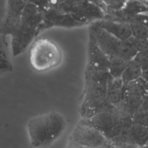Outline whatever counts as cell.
Instances as JSON below:
<instances>
[{
  "label": "cell",
  "instance_id": "obj_1",
  "mask_svg": "<svg viewBox=\"0 0 148 148\" xmlns=\"http://www.w3.org/2000/svg\"><path fill=\"white\" fill-rule=\"evenodd\" d=\"M66 122L60 113L52 110L31 118L27 124L29 143L34 148H46L64 132Z\"/></svg>",
  "mask_w": 148,
  "mask_h": 148
},
{
  "label": "cell",
  "instance_id": "obj_2",
  "mask_svg": "<svg viewBox=\"0 0 148 148\" xmlns=\"http://www.w3.org/2000/svg\"><path fill=\"white\" fill-rule=\"evenodd\" d=\"M42 21V11L36 5L27 2L23 9L20 23L14 32L12 39V50L14 56L22 53L38 34Z\"/></svg>",
  "mask_w": 148,
  "mask_h": 148
},
{
  "label": "cell",
  "instance_id": "obj_3",
  "mask_svg": "<svg viewBox=\"0 0 148 148\" xmlns=\"http://www.w3.org/2000/svg\"><path fill=\"white\" fill-rule=\"evenodd\" d=\"M62 60L59 49L47 40L39 41L32 48L29 62L32 68L37 72H46L58 66Z\"/></svg>",
  "mask_w": 148,
  "mask_h": 148
},
{
  "label": "cell",
  "instance_id": "obj_4",
  "mask_svg": "<svg viewBox=\"0 0 148 148\" xmlns=\"http://www.w3.org/2000/svg\"><path fill=\"white\" fill-rule=\"evenodd\" d=\"M69 136L77 144L88 148L111 145L110 141L95 128L79 121Z\"/></svg>",
  "mask_w": 148,
  "mask_h": 148
},
{
  "label": "cell",
  "instance_id": "obj_5",
  "mask_svg": "<svg viewBox=\"0 0 148 148\" xmlns=\"http://www.w3.org/2000/svg\"><path fill=\"white\" fill-rule=\"evenodd\" d=\"M99 47L109 57L119 56L124 41L114 36L92 23L90 28Z\"/></svg>",
  "mask_w": 148,
  "mask_h": 148
},
{
  "label": "cell",
  "instance_id": "obj_6",
  "mask_svg": "<svg viewBox=\"0 0 148 148\" xmlns=\"http://www.w3.org/2000/svg\"><path fill=\"white\" fill-rule=\"evenodd\" d=\"M121 116L120 110L116 108L111 111L96 114L90 118H82L79 122L95 128L106 138L114 126L120 120Z\"/></svg>",
  "mask_w": 148,
  "mask_h": 148
},
{
  "label": "cell",
  "instance_id": "obj_7",
  "mask_svg": "<svg viewBox=\"0 0 148 148\" xmlns=\"http://www.w3.org/2000/svg\"><path fill=\"white\" fill-rule=\"evenodd\" d=\"M26 3L24 0H8L6 17L1 29L2 33L11 35L14 33L20 23Z\"/></svg>",
  "mask_w": 148,
  "mask_h": 148
},
{
  "label": "cell",
  "instance_id": "obj_8",
  "mask_svg": "<svg viewBox=\"0 0 148 148\" xmlns=\"http://www.w3.org/2000/svg\"><path fill=\"white\" fill-rule=\"evenodd\" d=\"M71 14L83 25L91 21L94 23L103 17V10L90 1L79 5Z\"/></svg>",
  "mask_w": 148,
  "mask_h": 148
},
{
  "label": "cell",
  "instance_id": "obj_9",
  "mask_svg": "<svg viewBox=\"0 0 148 148\" xmlns=\"http://www.w3.org/2000/svg\"><path fill=\"white\" fill-rule=\"evenodd\" d=\"M87 64L95 68L108 70L109 57L99 47L91 32L89 33Z\"/></svg>",
  "mask_w": 148,
  "mask_h": 148
},
{
  "label": "cell",
  "instance_id": "obj_10",
  "mask_svg": "<svg viewBox=\"0 0 148 148\" xmlns=\"http://www.w3.org/2000/svg\"><path fill=\"white\" fill-rule=\"evenodd\" d=\"M94 23L123 41H125L132 36L129 23L108 18H102Z\"/></svg>",
  "mask_w": 148,
  "mask_h": 148
},
{
  "label": "cell",
  "instance_id": "obj_11",
  "mask_svg": "<svg viewBox=\"0 0 148 148\" xmlns=\"http://www.w3.org/2000/svg\"><path fill=\"white\" fill-rule=\"evenodd\" d=\"M125 87L121 78L113 79L109 84L106 98L116 108L121 107L124 95Z\"/></svg>",
  "mask_w": 148,
  "mask_h": 148
},
{
  "label": "cell",
  "instance_id": "obj_12",
  "mask_svg": "<svg viewBox=\"0 0 148 148\" xmlns=\"http://www.w3.org/2000/svg\"><path fill=\"white\" fill-rule=\"evenodd\" d=\"M142 73L143 69L140 64L132 59L128 62L120 78L125 87L129 83L142 77Z\"/></svg>",
  "mask_w": 148,
  "mask_h": 148
},
{
  "label": "cell",
  "instance_id": "obj_13",
  "mask_svg": "<svg viewBox=\"0 0 148 148\" xmlns=\"http://www.w3.org/2000/svg\"><path fill=\"white\" fill-rule=\"evenodd\" d=\"M130 135L134 143L139 147H145L148 142V130L146 126L133 123Z\"/></svg>",
  "mask_w": 148,
  "mask_h": 148
},
{
  "label": "cell",
  "instance_id": "obj_14",
  "mask_svg": "<svg viewBox=\"0 0 148 148\" xmlns=\"http://www.w3.org/2000/svg\"><path fill=\"white\" fill-rule=\"evenodd\" d=\"M122 9L130 14H148V1L126 0Z\"/></svg>",
  "mask_w": 148,
  "mask_h": 148
},
{
  "label": "cell",
  "instance_id": "obj_15",
  "mask_svg": "<svg viewBox=\"0 0 148 148\" xmlns=\"http://www.w3.org/2000/svg\"><path fill=\"white\" fill-rule=\"evenodd\" d=\"M128 61L119 56L109 57L108 71L113 78L121 77Z\"/></svg>",
  "mask_w": 148,
  "mask_h": 148
},
{
  "label": "cell",
  "instance_id": "obj_16",
  "mask_svg": "<svg viewBox=\"0 0 148 148\" xmlns=\"http://www.w3.org/2000/svg\"><path fill=\"white\" fill-rule=\"evenodd\" d=\"M83 25L80 22L76 21L71 14L63 13L60 12L56 17L53 27H61L66 28H71Z\"/></svg>",
  "mask_w": 148,
  "mask_h": 148
},
{
  "label": "cell",
  "instance_id": "obj_17",
  "mask_svg": "<svg viewBox=\"0 0 148 148\" xmlns=\"http://www.w3.org/2000/svg\"><path fill=\"white\" fill-rule=\"evenodd\" d=\"M132 36L139 39H148V27L138 23L130 24Z\"/></svg>",
  "mask_w": 148,
  "mask_h": 148
},
{
  "label": "cell",
  "instance_id": "obj_18",
  "mask_svg": "<svg viewBox=\"0 0 148 148\" xmlns=\"http://www.w3.org/2000/svg\"><path fill=\"white\" fill-rule=\"evenodd\" d=\"M126 41H127L138 53L148 51V39H139L131 36Z\"/></svg>",
  "mask_w": 148,
  "mask_h": 148
},
{
  "label": "cell",
  "instance_id": "obj_19",
  "mask_svg": "<svg viewBox=\"0 0 148 148\" xmlns=\"http://www.w3.org/2000/svg\"><path fill=\"white\" fill-rule=\"evenodd\" d=\"M133 123L147 127L148 125V110H139L132 116Z\"/></svg>",
  "mask_w": 148,
  "mask_h": 148
},
{
  "label": "cell",
  "instance_id": "obj_20",
  "mask_svg": "<svg viewBox=\"0 0 148 148\" xmlns=\"http://www.w3.org/2000/svg\"><path fill=\"white\" fill-rule=\"evenodd\" d=\"M134 59L140 64L143 71L148 70V51L138 52Z\"/></svg>",
  "mask_w": 148,
  "mask_h": 148
},
{
  "label": "cell",
  "instance_id": "obj_21",
  "mask_svg": "<svg viewBox=\"0 0 148 148\" xmlns=\"http://www.w3.org/2000/svg\"><path fill=\"white\" fill-rule=\"evenodd\" d=\"M29 2L36 5L42 12L49 6V0H29Z\"/></svg>",
  "mask_w": 148,
  "mask_h": 148
},
{
  "label": "cell",
  "instance_id": "obj_22",
  "mask_svg": "<svg viewBox=\"0 0 148 148\" xmlns=\"http://www.w3.org/2000/svg\"><path fill=\"white\" fill-rule=\"evenodd\" d=\"M65 148H88V147H86L77 144L69 136Z\"/></svg>",
  "mask_w": 148,
  "mask_h": 148
},
{
  "label": "cell",
  "instance_id": "obj_23",
  "mask_svg": "<svg viewBox=\"0 0 148 148\" xmlns=\"http://www.w3.org/2000/svg\"><path fill=\"white\" fill-rule=\"evenodd\" d=\"M139 110H148V93L145 96L141 108Z\"/></svg>",
  "mask_w": 148,
  "mask_h": 148
},
{
  "label": "cell",
  "instance_id": "obj_24",
  "mask_svg": "<svg viewBox=\"0 0 148 148\" xmlns=\"http://www.w3.org/2000/svg\"><path fill=\"white\" fill-rule=\"evenodd\" d=\"M66 0H49V6L56 7Z\"/></svg>",
  "mask_w": 148,
  "mask_h": 148
},
{
  "label": "cell",
  "instance_id": "obj_25",
  "mask_svg": "<svg viewBox=\"0 0 148 148\" xmlns=\"http://www.w3.org/2000/svg\"><path fill=\"white\" fill-rule=\"evenodd\" d=\"M142 78L148 83V70L143 71Z\"/></svg>",
  "mask_w": 148,
  "mask_h": 148
},
{
  "label": "cell",
  "instance_id": "obj_26",
  "mask_svg": "<svg viewBox=\"0 0 148 148\" xmlns=\"http://www.w3.org/2000/svg\"><path fill=\"white\" fill-rule=\"evenodd\" d=\"M96 148H113L111 145H103V146H101Z\"/></svg>",
  "mask_w": 148,
  "mask_h": 148
},
{
  "label": "cell",
  "instance_id": "obj_27",
  "mask_svg": "<svg viewBox=\"0 0 148 148\" xmlns=\"http://www.w3.org/2000/svg\"><path fill=\"white\" fill-rule=\"evenodd\" d=\"M146 147H148V142H147V145L146 146Z\"/></svg>",
  "mask_w": 148,
  "mask_h": 148
},
{
  "label": "cell",
  "instance_id": "obj_28",
  "mask_svg": "<svg viewBox=\"0 0 148 148\" xmlns=\"http://www.w3.org/2000/svg\"><path fill=\"white\" fill-rule=\"evenodd\" d=\"M146 127H147V130H148V125H147Z\"/></svg>",
  "mask_w": 148,
  "mask_h": 148
},
{
  "label": "cell",
  "instance_id": "obj_29",
  "mask_svg": "<svg viewBox=\"0 0 148 148\" xmlns=\"http://www.w3.org/2000/svg\"><path fill=\"white\" fill-rule=\"evenodd\" d=\"M147 1H148V0H147Z\"/></svg>",
  "mask_w": 148,
  "mask_h": 148
}]
</instances>
